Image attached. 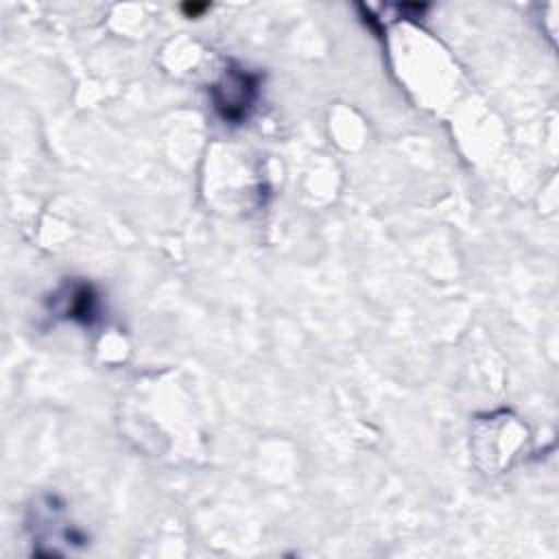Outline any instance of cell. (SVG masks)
Returning <instances> with one entry per match:
<instances>
[{
    "label": "cell",
    "instance_id": "2",
    "mask_svg": "<svg viewBox=\"0 0 559 559\" xmlns=\"http://www.w3.org/2000/svg\"><path fill=\"white\" fill-rule=\"evenodd\" d=\"M59 297V314L74 319L83 325H92L98 317V295L90 284L76 282L63 286V290L57 295Z\"/></svg>",
    "mask_w": 559,
    "mask_h": 559
},
{
    "label": "cell",
    "instance_id": "1",
    "mask_svg": "<svg viewBox=\"0 0 559 559\" xmlns=\"http://www.w3.org/2000/svg\"><path fill=\"white\" fill-rule=\"evenodd\" d=\"M260 96V74L245 70L242 66H227L221 79L210 87V98L221 116L229 124H240L249 118Z\"/></svg>",
    "mask_w": 559,
    "mask_h": 559
}]
</instances>
